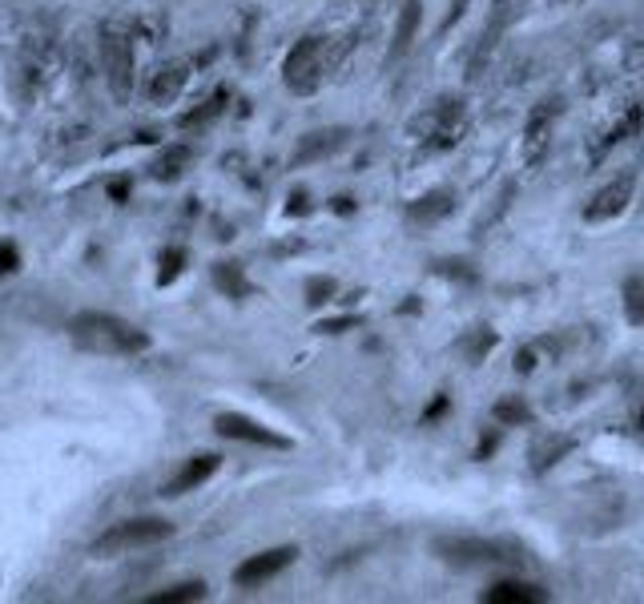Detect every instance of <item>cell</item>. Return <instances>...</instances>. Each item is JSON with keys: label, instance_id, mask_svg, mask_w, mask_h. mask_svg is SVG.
<instances>
[{"label": "cell", "instance_id": "7", "mask_svg": "<svg viewBox=\"0 0 644 604\" xmlns=\"http://www.w3.org/2000/svg\"><path fill=\"white\" fill-rule=\"evenodd\" d=\"M101 61H105V77H109L113 97L125 101L129 89H133V45L117 33H105L101 37Z\"/></svg>", "mask_w": 644, "mask_h": 604}, {"label": "cell", "instance_id": "26", "mask_svg": "<svg viewBox=\"0 0 644 604\" xmlns=\"http://www.w3.org/2000/svg\"><path fill=\"white\" fill-rule=\"evenodd\" d=\"M520 5H524V0H496V29H500V25H508V21H512V13H516Z\"/></svg>", "mask_w": 644, "mask_h": 604}, {"label": "cell", "instance_id": "4", "mask_svg": "<svg viewBox=\"0 0 644 604\" xmlns=\"http://www.w3.org/2000/svg\"><path fill=\"white\" fill-rule=\"evenodd\" d=\"M435 552H439L447 564H463V568L524 560V552H520L516 544H504V540H479V536H443V540H435Z\"/></svg>", "mask_w": 644, "mask_h": 604}, {"label": "cell", "instance_id": "23", "mask_svg": "<svg viewBox=\"0 0 644 604\" xmlns=\"http://www.w3.org/2000/svg\"><path fill=\"white\" fill-rule=\"evenodd\" d=\"M182 262H186V250H182V246L166 250V254H161V274H157V282H161V286L174 282V278L182 274Z\"/></svg>", "mask_w": 644, "mask_h": 604}, {"label": "cell", "instance_id": "21", "mask_svg": "<svg viewBox=\"0 0 644 604\" xmlns=\"http://www.w3.org/2000/svg\"><path fill=\"white\" fill-rule=\"evenodd\" d=\"M182 81H186V73H182V65H170V69H161V73L153 77V85H149V93H153V101H166V97H174V93L182 89Z\"/></svg>", "mask_w": 644, "mask_h": 604}, {"label": "cell", "instance_id": "1", "mask_svg": "<svg viewBox=\"0 0 644 604\" xmlns=\"http://www.w3.org/2000/svg\"><path fill=\"white\" fill-rule=\"evenodd\" d=\"M69 339L89 355H141L149 351V335L109 311H81L69 319Z\"/></svg>", "mask_w": 644, "mask_h": 604}, {"label": "cell", "instance_id": "6", "mask_svg": "<svg viewBox=\"0 0 644 604\" xmlns=\"http://www.w3.org/2000/svg\"><path fill=\"white\" fill-rule=\"evenodd\" d=\"M294 556H298V548H290V544H278V548H266V552H258V556H246L238 568H234V588H262L266 580H274L278 572H286L290 564H294Z\"/></svg>", "mask_w": 644, "mask_h": 604}, {"label": "cell", "instance_id": "24", "mask_svg": "<svg viewBox=\"0 0 644 604\" xmlns=\"http://www.w3.org/2000/svg\"><path fill=\"white\" fill-rule=\"evenodd\" d=\"M306 294H310V298H306L310 307H322V302L335 294V282H331V278H310V282H306Z\"/></svg>", "mask_w": 644, "mask_h": 604}, {"label": "cell", "instance_id": "10", "mask_svg": "<svg viewBox=\"0 0 644 604\" xmlns=\"http://www.w3.org/2000/svg\"><path fill=\"white\" fill-rule=\"evenodd\" d=\"M347 129L339 125V129H318V133H306L302 141H298V149H294V166H310V162H322V158H331V154H339V149L347 145Z\"/></svg>", "mask_w": 644, "mask_h": 604}, {"label": "cell", "instance_id": "2", "mask_svg": "<svg viewBox=\"0 0 644 604\" xmlns=\"http://www.w3.org/2000/svg\"><path fill=\"white\" fill-rule=\"evenodd\" d=\"M174 536V524L161 520V516H137V520H121V524H109L93 544L89 552L109 560V556H129V552H141V548H153L161 540Z\"/></svg>", "mask_w": 644, "mask_h": 604}, {"label": "cell", "instance_id": "18", "mask_svg": "<svg viewBox=\"0 0 644 604\" xmlns=\"http://www.w3.org/2000/svg\"><path fill=\"white\" fill-rule=\"evenodd\" d=\"M214 282H218V290H226L230 298H246V294H250V282H246V274H242L238 262H218V266H214Z\"/></svg>", "mask_w": 644, "mask_h": 604}, {"label": "cell", "instance_id": "19", "mask_svg": "<svg viewBox=\"0 0 644 604\" xmlns=\"http://www.w3.org/2000/svg\"><path fill=\"white\" fill-rule=\"evenodd\" d=\"M492 415H496V423H504V427H524V423H532V407L524 403V395L500 399V403L492 407Z\"/></svg>", "mask_w": 644, "mask_h": 604}, {"label": "cell", "instance_id": "15", "mask_svg": "<svg viewBox=\"0 0 644 604\" xmlns=\"http://www.w3.org/2000/svg\"><path fill=\"white\" fill-rule=\"evenodd\" d=\"M194 162V154L186 145H174V149H166L157 162H153V178H161V182H174V178H182L186 174V166Z\"/></svg>", "mask_w": 644, "mask_h": 604}, {"label": "cell", "instance_id": "22", "mask_svg": "<svg viewBox=\"0 0 644 604\" xmlns=\"http://www.w3.org/2000/svg\"><path fill=\"white\" fill-rule=\"evenodd\" d=\"M492 347H496V335H492L488 327H475V331H471V335L463 339V355H467L471 363H479V359L488 355Z\"/></svg>", "mask_w": 644, "mask_h": 604}, {"label": "cell", "instance_id": "12", "mask_svg": "<svg viewBox=\"0 0 644 604\" xmlns=\"http://www.w3.org/2000/svg\"><path fill=\"white\" fill-rule=\"evenodd\" d=\"M447 214H451V190H431V194H423V198H415L407 206V222L411 226H435Z\"/></svg>", "mask_w": 644, "mask_h": 604}, {"label": "cell", "instance_id": "14", "mask_svg": "<svg viewBox=\"0 0 644 604\" xmlns=\"http://www.w3.org/2000/svg\"><path fill=\"white\" fill-rule=\"evenodd\" d=\"M568 451H572V439L568 435H544L536 447H532V468L536 472H548L552 464H560V456H568Z\"/></svg>", "mask_w": 644, "mask_h": 604}, {"label": "cell", "instance_id": "5", "mask_svg": "<svg viewBox=\"0 0 644 604\" xmlns=\"http://www.w3.org/2000/svg\"><path fill=\"white\" fill-rule=\"evenodd\" d=\"M214 431H218L222 439H238V443H250V447H274V451H286V447H290L286 435H278L274 427H266V423H258V419H250V415H242V411H222V415H214Z\"/></svg>", "mask_w": 644, "mask_h": 604}, {"label": "cell", "instance_id": "13", "mask_svg": "<svg viewBox=\"0 0 644 604\" xmlns=\"http://www.w3.org/2000/svg\"><path fill=\"white\" fill-rule=\"evenodd\" d=\"M419 21H423V5L419 0H403L399 9V25H395V41H391V57H403L419 33Z\"/></svg>", "mask_w": 644, "mask_h": 604}, {"label": "cell", "instance_id": "16", "mask_svg": "<svg viewBox=\"0 0 644 604\" xmlns=\"http://www.w3.org/2000/svg\"><path fill=\"white\" fill-rule=\"evenodd\" d=\"M620 302H624V315H628V323L644 327V274L624 278V294H620Z\"/></svg>", "mask_w": 644, "mask_h": 604}, {"label": "cell", "instance_id": "27", "mask_svg": "<svg viewBox=\"0 0 644 604\" xmlns=\"http://www.w3.org/2000/svg\"><path fill=\"white\" fill-rule=\"evenodd\" d=\"M125 194H129V182H109V198H117V202H121Z\"/></svg>", "mask_w": 644, "mask_h": 604}, {"label": "cell", "instance_id": "8", "mask_svg": "<svg viewBox=\"0 0 644 604\" xmlns=\"http://www.w3.org/2000/svg\"><path fill=\"white\" fill-rule=\"evenodd\" d=\"M632 190H636V178L632 174H624V178H612L608 186H600L592 198H588V206H584V222H612V218H620L624 214V206L632 202Z\"/></svg>", "mask_w": 644, "mask_h": 604}, {"label": "cell", "instance_id": "17", "mask_svg": "<svg viewBox=\"0 0 644 604\" xmlns=\"http://www.w3.org/2000/svg\"><path fill=\"white\" fill-rule=\"evenodd\" d=\"M206 596V580H182L174 588H161L149 596V604H186V600H202Z\"/></svg>", "mask_w": 644, "mask_h": 604}, {"label": "cell", "instance_id": "3", "mask_svg": "<svg viewBox=\"0 0 644 604\" xmlns=\"http://www.w3.org/2000/svg\"><path fill=\"white\" fill-rule=\"evenodd\" d=\"M322 77H327V45L318 37H302L282 61V81L290 93L310 97L322 89Z\"/></svg>", "mask_w": 644, "mask_h": 604}, {"label": "cell", "instance_id": "25", "mask_svg": "<svg viewBox=\"0 0 644 604\" xmlns=\"http://www.w3.org/2000/svg\"><path fill=\"white\" fill-rule=\"evenodd\" d=\"M17 266H21V250L13 242H0V278L17 274Z\"/></svg>", "mask_w": 644, "mask_h": 604}, {"label": "cell", "instance_id": "9", "mask_svg": "<svg viewBox=\"0 0 644 604\" xmlns=\"http://www.w3.org/2000/svg\"><path fill=\"white\" fill-rule=\"evenodd\" d=\"M218 468H222V456H214V451L190 456V460L178 468V476L166 484V492H161V496H186V492H198L206 480H214V476H218Z\"/></svg>", "mask_w": 644, "mask_h": 604}, {"label": "cell", "instance_id": "11", "mask_svg": "<svg viewBox=\"0 0 644 604\" xmlns=\"http://www.w3.org/2000/svg\"><path fill=\"white\" fill-rule=\"evenodd\" d=\"M483 600H488V604H540V600H548V592L540 584L500 580V584H492L488 592H483Z\"/></svg>", "mask_w": 644, "mask_h": 604}, {"label": "cell", "instance_id": "20", "mask_svg": "<svg viewBox=\"0 0 644 604\" xmlns=\"http://www.w3.org/2000/svg\"><path fill=\"white\" fill-rule=\"evenodd\" d=\"M552 121H556V105H552V101H544V105H540V109H536V113L528 117V141H532V158H540V145L548 141L544 133L552 129Z\"/></svg>", "mask_w": 644, "mask_h": 604}, {"label": "cell", "instance_id": "28", "mask_svg": "<svg viewBox=\"0 0 644 604\" xmlns=\"http://www.w3.org/2000/svg\"><path fill=\"white\" fill-rule=\"evenodd\" d=\"M636 427L644 431V399H640V407H636Z\"/></svg>", "mask_w": 644, "mask_h": 604}]
</instances>
